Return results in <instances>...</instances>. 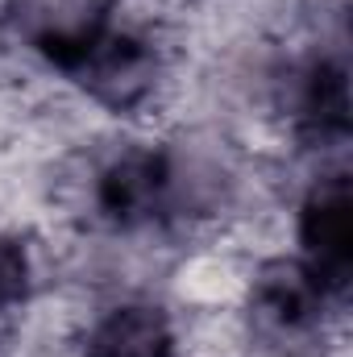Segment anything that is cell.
Segmentation results:
<instances>
[{
  "instance_id": "6da1fadb",
  "label": "cell",
  "mask_w": 353,
  "mask_h": 357,
  "mask_svg": "<svg viewBox=\"0 0 353 357\" xmlns=\"http://www.w3.org/2000/svg\"><path fill=\"white\" fill-rule=\"evenodd\" d=\"M42 50L50 54V63L59 71H67L75 84H84L91 100L125 112L137 108L158 75V59L150 54L146 42L104 29V25H75V29H59L42 38Z\"/></svg>"
},
{
  "instance_id": "277c9868",
  "label": "cell",
  "mask_w": 353,
  "mask_h": 357,
  "mask_svg": "<svg viewBox=\"0 0 353 357\" xmlns=\"http://www.w3.org/2000/svg\"><path fill=\"white\" fill-rule=\"evenodd\" d=\"M84 357H175V337L163 312L129 303V307H112L91 328Z\"/></svg>"
},
{
  "instance_id": "3957f363",
  "label": "cell",
  "mask_w": 353,
  "mask_h": 357,
  "mask_svg": "<svg viewBox=\"0 0 353 357\" xmlns=\"http://www.w3.org/2000/svg\"><path fill=\"white\" fill-rule=\"evenodd\" d=\"M167 191H171L167 158L154 150H129L100 175V208L112 225L133 229L163 212Z\"/></svg>"
},
{
  "instance_id": "5b68a950",
  "label": "cell",
  "mask_w": 353,
  "mask_h": 357,
  "mask_svg": "<svg viewBox=\"0 0 353 357\" xmlns=\"http://www.w3.org/2000/svg\"><path fill=\"white\" fill-rule=\"evenodd\" d=\"M324 291L316 287V278L299 262H274L258 282V303L266 307V316L283 328H299L308 320H316V312L324 307Z\"/></svg>"
},
{
  "instance_id": "7a4b0ae2",
  "label": "cell",
  "mask_w": 353,
  "mask_h": 357,
  "mask_svg": "<svg viewBox=\"0 0 353 357\" xmlns=\"http://www.w3.org/2000/svg\"><path fill=\"white\" fill-rule=\"evenodd\" d=\"M299 266L316 278L329 299H345L353 278V199L350 183L337 175L320 183L299 212Z\"/></svg>"
},
{
  "instance_id": "8992f818",
  "label": "cell",
  "mask_w": 353,
  "mask_h": 357,
  "mask_svg": "<svg viewBox=\"0 0 353 357\" xmlns=\"http://www.w3.org/2000/svg\"><path fill=\"white\" fill-rule=\"evenodd\" d=\"M303 125L316 137H345L350 133V79L341 63H320L303 88Z\"/></svg>"
},
{
  "instance_id": "52a82bcc",
  "label": "cell",
  "mask_w": 353,
  "mask_h": 357,
  "mask_svg": "<svg viewBox=\"0 0 353 357\" xmlns=\"http://www.w3.org/2000/svg\"><path fill=\"white\" fill-rule=\"evenodd\" d=\"M29 287V258L21 245L13 241H0V312L13 307Z\"/></svg>"
}]
</instances>
